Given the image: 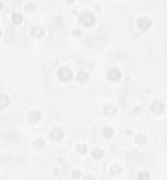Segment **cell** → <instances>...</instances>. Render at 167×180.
<instances>
[{
	"label": "cell",
	"instance_id": "cell-1",
	"mask_svg": "<svg viewBox=\"0 0 167 180\" xmlns=\"http://www.w3.org/2000/svg\"><path fill=\"white\" fill-rule=\"evenodd\" d=\"M79 21L84 27H90V25H93L96 23V16L93 13H90V11H83L79 16Z\"/></svg>",
	"mask_w": 167,
	"mask_h": 180
},
{
	"label": "cell",
	"instance_id": "cell-2",
	"mask_svg": "<svg viewBox=\"0 0 167 180\" xmlns=\"http://www.w3.org/2000/svg\"><path fill=\"white\" fill-rule=\"evenodd\" d=\"M72 76H73V72H72V69L68 68V66H62V68H59V70H58V78H59L62 82H69L70 79H72Z\"/></svg>",
	"mask_w": 167,
	"mask_h": 180
},
{
	"label": "cell",
	"instance_id": "cell-3",
	"mask_svg": "<svg viewBox=\"0 0 167 180\" xmlns=\"http://www.w3.org/2000/svg\"><path fill=\"white\" fill-rule=\"evenodd\" d=\"M138 27L140 28V30H143V31H146L148 28H150V25H152V21H150V19L149 17H146V16H143V17H140V19H138Z\"/></svg>",
	"mask_w": 167,
	"mask_h": 180
},
{
	"label": "cell",
	"instance_id": "cell-4",
	"mask_svg": "<svg viewBox=\"0 0 167 180\" xmlns=\"http://www.w3.org/2000/svg\"><path fill=\"white\" fill-rule=\"evenodd\" d=\"M107 78L111 80V82H117L121 79V72L117 68H111V69L107 72Z\"/></svg>",
	"mask_w": 167,
	"mask_h": 180
},
{
	"label": "cell",
	"instance_id": "cell-5",
	"mask_svg": "<svg viewBox=\"0 0 167 180\" xmlns=\"http://www.w3.org/2000/svg\"><path fill=\"white\" fill-rule=\"evenodd\" d=\"M42 118V114H41V111H38V110H31L30 113H28V120H30V122H38V121H41Z\"/></svg>",
	"mask_w": 167,
	"mask_h": 180
},
{
	"label": "cell",
	"instance_id": "cell-6",
	"mask_svg": "<svg viewBox=\"0 0 167 180\" xmlns=\"http://www.w3.org/2000/svg\"><path fill=\"white\" fill-rule=\"evenodd\" d=\"M49 137H51V139H53V141H60V139L63 138V131L60 128H53V129H51Z\"/></svg>",
	"mask_w": 167,
	"mask_h": 180
},
{
	"label": "cell",
	"instance_id": "cell-7",
	"mask_svg": "<svg viewBox=\"0 0 167 180\" xmlns=\"http://www.w3.org/2000/svg\"><path fill=\"white\" fill-rule=\"evenodd\" d=\"M150 108H152V111H153V113H156V114H160V113H163V110H164V104H163L162 102L156 100V102H152V104H150Z\"/></svg>",
	"mask_w": 167,
	"mask_h": 180
},
{
	"label": "cell",
	"instance_id": "cell-8",
	"mask_svg": "<svg viewBox=\"0 0 167 180\" xmlns=\"http://www.w3.org/2000/svg\"><path fill=\"white\" fill-rule=\"evenodd\" d=\"M44 34H45V31H44V28L39 27V25H34V27L31 28V35H33V37L39 38V37H42Z\"/></svg>",
	"mask_w": 167,
	"mask_h": 180
},
{
	"label": "cell",
	"instance_id": "cell-9",
	"mask_svg": "<svg viewBox=\"0 0 167 180\" xmlns=\"http://www.w3.org/2000/svg\"><path fill=\"white\" fill-rule=\"evenodd\" d=\"M102 111H104V114L107 117H114L117 113V108H115V106H112V104H107Z\"/></svg>",
	"mask_w": 167,
	"mask_h": 180
},
{
	"label": "cell",
	"instance_id": "cell-10",
	"mask_svg": "<svg viewBox=\"0 0 167 180\" xmlns=\"http://www.w3.org/2000/svg\"><path fill=\"white\" fill-rule=\"evenodd\" d=\"M10 104V97L4 93H0V108H6Z\"/></svg>",
	"mask_w": 167,
	"mask_h": 180
},
{
	"label": "cell",
	"instance_id": "cell-11",
	"mask_svg": "<svg viewBox=\"0 0 167 180\" xmlns=\"http://www.w3.org/2000/svg\"><path fill=\"white\" fill-rule=\"evenodd\" d=\"M76 79H77V82H80V83H84V82H87L88 73H87V72L80 70V72H77V75H76Z\"/></svg>",
	"mask_w": 167,
	"mask_h": 180
},
{
	"label": "cell",
	"instance_id": "cell-12",
	"mask_svg": "<svg viewBox=\"0 0 167 180\" xmlns=\"http://www.w3.org/2000/svg\"><path fill=\"white\" fill-rule=\"evenodd\" d=\"M11 21H13L14 24L23 23V16H21L20 13H13L11 14Z\"/></svg>",
	"mask_w": 167,
	"mask_h": 180
},
{
	"label": "cell",
	"instance_id": "cell-13",
	"mask_svg": "<svg viewBox=\"0 0 167 180\" xmlns=\"http://www.w3.org/2000/svg\"><path fill=\"white\" fill-rule=\"evenodd\" d=\"M33 145H34V148L42 149L44 146H45V141H44V139H41V138H37V139H34Z\"/></svg>",
	"mask_w": 167,
	"mask_h": 180
},
{
	"label": "cell",
	"instance_id": "cell-14",
	"mask_svg": "<svg viewBox=\"0 0 167 180\" xmlns=\"http://www.w3.org/2000/svg\"><path fill=\"white\" fill-rule=\"evenodd\" d=\"M91 156H93L94 159H101V158L104 156V152H102V149L96 148V149H93V152H91Z\"/></svg>",
	"mask_w": 167,
	"mask_h": 180
},
{
	"label": "cell",
	"instance_id": "cell-15",
	"mask_svg": "<svg viewBox=\"0 0 167 180\" xmlns=\"http://www.w3.org/2000/svg\"><path fill=\"white\" fill-rule=\"evenodd\" d=\"M102 135L105 137V138H112L114 137V129L111 127H105V128L102 129Z\"/></svg>",
	"mask_w": 167,
	"mask_h": 180
},
{
	"label": "cell",
	"instance_id": "cell-16",
	"mask_svg": "<svg viewBox=\"0 0 167 180\" xmlns=\"http://www.w3.org/2000/svg\"><path fill=\"white\" fill-rule=\"evenodd\" d=\"M138 180H150V173L146 170H140L138 173Z\"/></svg>",
	"mask_w": 167,
	"mask_h": 180
},
{
	"label": "cell",
	"instance_id": "cell-17",
	"mask_svg": "<svg viewBox=\"0 0 167 180\" xmlns=\"http://www.w3.org/2000/svg\"><path fill=\"white\" fill-rule=\"evenodd\" d=\"M135 142L139 143V145H143V143H146V135H143V134L135 135Z\"/></svg>",
	"mask_w": 167,
	"mask_h": 180
},
{
	"label": "cell",
	"instance_id": "cell-18",
	"mask_svg": "<svg viewBox=\"0 0 167 180\" xmlns=\"http://www.w3.org/2000/svg\"><path fill=\"white\" fill-rule=\"evenodd\" d=\"M110 172H111V175H119V173H121V166L114 165V166L110 167Z\"/></svg>",
	"mask_w": 167,
	"mask_h": 180
},
{
	"label": "cell",
	"instance_id": "cell-19",
	"mask_svg": "<svg viewBox=\"0 0 167 180\" xmlns=\"http://www.w3.org/2000/svg\"><path fill=\"white\" fill-rule=\"evenodd\" d=\"M76 151H77V153H80V155H83V153L87 152V148H86V145H83V143H80V145H77V148H76Z\"/></svg>",
	"mask_w": 167,
	"mask_h": 180
},
{
	"label": "cell",
	"instance_id": "cell-20",
	"mask_svg": "<svg viewBox=\"0 0 167 180\" xmlns=\"http://www.w3.org/2000/svg\"><path fill=\"white\" fill-rule=\"evenodd\" d=\"M72 177H73V179H80V177H82V172L80 170H73L72 172Z\"/></svg>",
	"mask_w": 167,
	"mask_h": 180
},
{
	"label": "cell",
	"instance_id": "cell-21",
	"mask_svg": "<svg viewBox=\"0 0 167 180\" xmlns=\"http://www.w3.org/2000/svg\"><path fill=\"white\" fill-rule=\"evenodd\" d=\"M25 10H27V11H34V10H35V4H34V3H27V4H25Z\"/></svg>",
	"mask_w": 167,
	"mask_h": 180
},
{
	"label": "cell",
	"instance_id": "cell-22",
	"mask_svg": "<svg viewBox=\"0 0 167 180\" xmlns=\"http://www.w3.org/2000/svg\"><path fill=\"white\" fill-rule=\"evenodd\" d=\"M73 35H74V37H80V35H82V31H80L79 28H74V30H73Z\"/></svg>",
	"mask_w": 167,
	"mask_h": 180
},
{
	"label": "cell",
	"instance_id": "cell-23",
	"mask_svg": "<svg viewBox=\"0 0 167 180\" xmlns=\"http://www.w3.org/2000/svg\"><path fill=\"white\" fill-rule=\"evenodd\" d=\"M83 180H96V179H94V176H91V175H86L83 177Z\"/></svg>",
	"mask_w": 167,
	"mask_h": 180
},
{
	"label": "cell",
	"instance_id": "cell-24",
	"mask_svg": "<svg viewBox=\"0 0 167 180\" xmlns=\"http://www.w3.org/2000/svg\"><path fill=\"white\" fill-rule=\"evenodd\" d=\"M1 32H3V31H1V28H0V35H1Z\"/></svg>",
	"mask_w": 167,
	"mask_h": 180
}]
</instances>
